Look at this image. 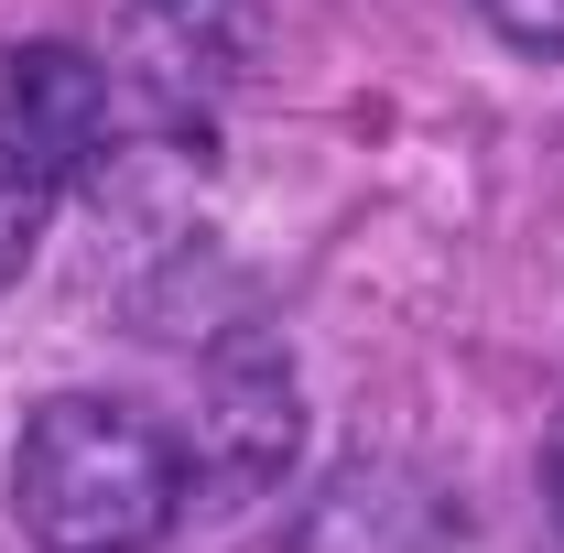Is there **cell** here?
I'll use <instances>...</instances> for the list:
<instances>
[{
  "mask_svg": "<svg viewBox=\"0 0 564 553\" xmlns=\"http://www.w3.org/2000/svg\"><path fill=\"white\" fill-rule=\"evenodd\" d=\"M456 499L402 456H348L293 510V553H456Z\"/></svg>",
  "mask_w": 564,
  "mask_h": 553,
  "instance_id": "3957f363",
  "label": "cell"
},
{
  "mask_svg": "<svg viewBox=\"0 0 564 553\" xmlns=\"http://www.w3.org/2000/svg\"><path fill=\"white\" fill-rule=\"evenodd\" d=\"M0 152L44 185H98L120 152V76L87 44H22L0 66Z\"/></svg>",
  "mask_w": 564,
  "mask_h": 553,
  "instance_id": "7a4b0ae2",
  "label": "cell"
},
{
  "mask_svg": "<svg viewBox=\"0 0 564 553\" xmlns=\"http://www.w3.org/2000/svg\"><path fill=\"white\" fill-rule=\"evenodd\" d=\"M554 510H564V434H554Z\"/></svg>",
  "mask_w": 564,
  "mask_h": 553,
  "instance_id": "52a82bcc",
  "label": "cell"
},
{
  "mask_svg": "<svg viewBox=\"0 0 564 553\" xmlns=\"http://www.w3.org/2000/svg\"><path fill=\"white\" fill-rule=\"evenodd\" d=\"M489 22L521 55H564V0H489Z\"/></svg>",
  "mask_w": 564,
  "mask_h": 553,
  "instance_id": "8992f818",
  "label": "cell"
},
{
  "mask_svg": "<svg viewBox=\"0 0 564 553\" xmlns=\"http://www.w3.org/2000/svg\"><path fill=\"white\" fill-rule=\"evenodd\" d=\"M44 196H55V185H44V174H22V163L0 152V293L33 272V239H44Z\"/></svg>",
  "mask_w": 564,
  "mask_h": 553,
  "instance_id": "5b68a950",
  "label": "cell"
},
{
  "mask_svg": "<svg viewBox=\"0 0 564 553\" xmlns=\"http://www.w3.org/2000/svg\"><path fill=\"white\" fill-rule=\"evenodd\" d=\"M11 510L44 553H152L185 510V456L120 402H44L11 445Z\"/></svg>",
  "mask_w": 564,
  "mask_h": 553,
  "instance_id": "6da1fadb",
  "label": "cell"
},
{
  "mask_svg": "<svg viewBox=\"0 0 564 553\" xmlns=\"http://www.w3.org/2000/svg\"><path fill=\"white\" fill-rule=\"evenodd\" d=\"M282 456H293V369H282V347L239 337V347L207 369L196 478H217V488H272Z\"/></svg>",
  "mask_w": 564,
  "mask_h": 553,
  "instance_id": "277c9868",
  "label": "cell"
}]
</instances>
